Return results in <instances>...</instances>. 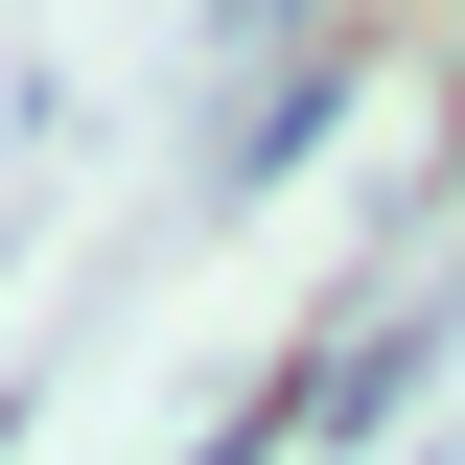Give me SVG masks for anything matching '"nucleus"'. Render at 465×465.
<instances>
[{"label":"nucleus","mask_w":465,"mask_h":465,"mask_svg":"<svg viewBox=\"0 0 465 465\" xmlns=\"http://www.w3.org/2000/svg\"><path fill=\"white\" fill-rule=\"evenodd\" d=\"M280 442H302V419H280V396H256V419H210V442H186V465H280Z\"/></svg>","instance_id":"1"}]
</instances>
